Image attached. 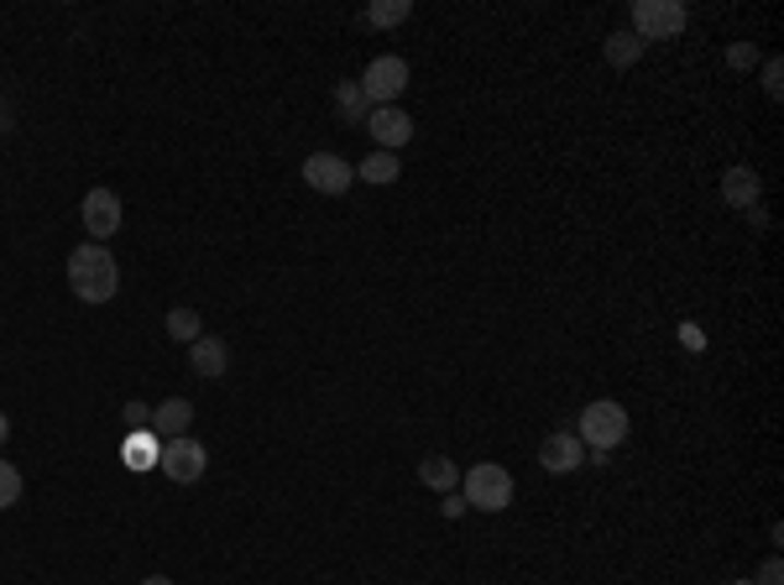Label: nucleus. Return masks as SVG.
Here are the masks:
<instances>
[{
	"mask_svg": "<svg viewBox=\"0 0 784 585\" xmlns=\"http://www.w3.org/2000/svg\"><path fill=\"white\" fill-rule=\"evenodd\" d=\"M419 481H424L429 492H455L460 487V466L445 460V455H429V460H419Z\"/></svg>",
	"mask_w": 784,
	"mask_h": 585,
	"instance_id": "f3484780",
	"label": "nucleus"
},
{
	"mask_svg": "<svg viewBox=\"0 0 784 585\" xmlns=\"http://www.w3.org/2000/svg\"><path fill=\"white\" fill-rule=\"evenodd\" d=\"M686 22H690L686 0H633V37H639L643 47L680 37Z\"/></svg>",
	"mask_w": 784,
	"mask_h": 585,
	"instance_id": "7ed1b4c3",
	"label": "nucleus"
},
{
	"mask_svg": "<svg viewBox=\"0 0 784 585\" xmlns=\"http://www.w3.org/2000/svg\"><path fill=\"white\" fill-rule=\"evenodd\" d=\"M157 470H163L173 487H194V481H204V470H210V449L199 445L194 434H184V440H163Z\"/></svg>",
	"mask_w": 784,
	"mask_h": 585,
	"instance_id": "39448f33",
	"label": "nucleus"
},
{
	"mask_svg": "<svg viewBox=\"0 0 784 585\" xmlns=\"http://www.w3.org/2000/svg\"><path fill=\"white\" fill-rule=\"evenodd\" d=\"M157 455H163V440H157L152 429H137V434L120 445V460H126L131 470H152L157 466Z\"/></svg>",
	"mask_w": 784,
	"mask_h": 585,
	"instance_id": "4468645a",
	"label": "nucleus"
},
{
	"mask_svg": "<svg viewBox=\"0 0 784 585\" xmlns=\"http://www.w3.org/2000/svg\"><path fill=\"white\" fill-rule=\"evenodd\" d=\"M142 585H173V581H167V575H147Z\"/></svg>",
	"mask_w": 784,
	"mask_h": 585,
	"instance_id": "cd10ccee",
	"label": "nucleus"
},
{
	"mask_svg": "<svg viewBox=\"0 0 784 585\" xmlns=\"http://www.w3.org/2000/svg\"><path fill=\"white\" fill-rule=\"evenodd\" d=\"M408 0H377V5H366V22L377 26V32H387V26H403L408 22Z\"/></svg>",
	"mask_w": 784,
	"mask_h": 585,
	"instance_id": "aec40b11",
	"label": "nucleus"
},
{
	"mask_svg": "<svg viewBox=\"0 0 784 585\" xmlns=\"http://www.w3.org/2000/svg\"><path fill=\"white\" fill-rule=\"evenodd\" d=\"M194 429V402L189 398H167L152 408V434L157 440H184Z\"/></svg>",
	"mask_w": 784,
	"mask_h": 585,
	"instance_id": "ddd939ff",
	"label": "nucleus"
},
{
	"mask_svg": "<svg viewBox=\"0 0 784 585\" xmlns=\"http://www.w3.org/2000/svg\"><path fill=\"white\" fill-rule=\"evenodd\" d=\"M539 466L549 476H571V470L586 466V445L575 440V434H549L545 445H539Z\"/></svg>",
	"mask_w": 784,
	"mask_h": 585,
	"instance_id": "f8f14e48",
	"label": "nucleus"
},
{
	"mask_svg": "<svg viewBox=\"0 0 784 585\" xmlns=\"http://www.w3.org/2000/svg\"><path fill=\"white\" fill-rule=\"evenodd\" d=\"M366 131H372V147L377 152H398L413 141V116L398 110V105H377L372 116H366Z\"/></svg>",
	"mask_w": 784,
	"mask_h": 585,
	"instance_id": "1a4fd4ad",
	"label": "nucleus"
},
{
	"mask_svg": "<svg viewBox=\"0 0 784 585\" xmlns=\"http://www.w3.org/2000/svg\"><path fill=\"white\" fill-rule=\"evenodd\" d=\"M398 173H403L398 152H377V147L356 163V178H366V184H398Z\"/></svg>",
	"mask_w": 784,
	"mask_h": 585,
	"instance_id": "dca6fc26",
	"label": "nucleus"
},
{
	"mask_svg": "<svg viewBox=\"0 0 784 585\" xmlns=\"http://www.w3.org/2000/svg\"><path fill=\"white\" fill-rule=\"evenodd\" d=\"M335 110L351 120V126H366V116H372V100L361 94L356 79H340V84H335Z\"/></svg>",
	"mask_w": 784,
	"mask_h": 585,
	"instance_id": "2eb2a0df",
	"label": "nucleus"
},
{
	"mask_svg": "<svg viewBox=\"0 0 784 585\" xmlns=\"http://www.w3.org/2000/svg\"><path fill=\"white\" fill-rule=\"evenodd\" d=\"M575 440L581 445H592V449H618L622 440H628V408L622 402H612V398H596V402H586L581 408V419H575Z\"/></svg>",
	"mask_w": 784,
	"mask_h": 585,
	"instance_id": "f03ea898",
	"label": "nucleus"
},
{
	"mask_svg": "<svg viewBox=\"0 0 784 585\" xmlns=\"http://www.w3.org/2000/svg\"><path fill=\"white\" fill-rule=\"evenodd\" d=\"M16 502H22V470L11 466V460H0V513L16 507Z\"/></svg>",
	"mask_w": 784,
	"mask_h": 585,
	"instance_id": "412c9836",
	"label": "nucleus"
},
{
	"mask_svg": "<svg viewBox=\"0 0 784 585\" xmlns=\"http://www.w3.org/2000/svg\"><path fill=\"white\" fill-rule=\"evenodd\" d=\"M680 340H686L690 351H701V346H706V340H701V329H695V325H686V329H680Z\"/></svg>",
	"mask_w": 784,
	"mask_h": 585,
	"instance_id": "393cba45",
	"label": "nucleus"
},
{
	"mask_svg": "<svg viewBox=\"0 0 784 585\" xmlns=\"http://www.w3.org/2000/svg\"><path fill=\"white\" fill-rule=\"evenodd\" d=\"M727 63H733V69H753V63H759V47H748V43H737L733 52H727Z\"/></svg>",
	"mask_w": 784,
	"mask_h": 585,
	"instance_id": "5701e85b",
	"label": "nucleus"
},
{
	"mask_svg": "<svg viewBox=\"0 0 784 585\" xmlns=\"http://www.w3.org/2000/svg\"><path fill=\"white\" fill-rule=\"evenodd\" d=\"M299 173H304V184H309L314 194H335V199L356 184V167L346 163L340 152H314V157H304Z\"/></svg>",
	"mask_w": 784,
	"mask_h": 585,
	"instance_id": "6e6552de",
	"label": "nucleus"
},
{
	"mask_svg": "<svg viewBox=\"0 0 784 585\" xmlns=\"http://www.w3.org/2000/svg\"><path fill=\"white\" fill-rule=\"evenodd\" d=\"M79 220H84L90 241H95V246H105V241L126 225V210H120L116 188H90V194H84V204H79Z\"/></svg>",
	"mask_w": 784,
	"mask_h": 585,
	"instance_id": "0eeeda50",
	"label": "nucleus"
},
{
	"mask_svg": "<svg viewBox=\"0 0 784 585\" xmlns=\"http://www.w3.org/2000/svg\"><path fill=\"white\" fill-rule=\"evenodd\" d=\"M759 581H763V585H780V560H769V564H763V575H759Z\"/></svg>",
	"mask_w": 784,
	"mask_h": 585,
	"instance_id": "a878e982",
	"label": "nucleus"
},
{
	"mask_svg": "<svg viewBox=\"0 0 784 585\" xmlns=\"http://www.w3.org/2000/svg\"><path fill=\"white\" fill-rule=\"evenodd\" d=\"M204 335V319H199V308H167V340H178V346H194Z\"/></svg>",
	"mask_w": 784,
	"mask_h": 585,
	"instance_id": "a211bd4d",
	"label": "nucleus"
},
{
	"mask_svg": "<svg viewBox=\"0 0 784 585\" xmlns=\"http://www.w3.org/2000/svg\"><path fill=\"white\" fill-rule=\"evenodd\" d=\"M780 79H784V63H780V58H774V63L763 69V90H769V100H780V90H784Z\"/></svg>",
	"mask_w": 784,
	"mask_h": 585,
	"instance_id": "b1692460",
	"label": "nucleus"
},
{
	"mask_svg": "<svg viewBox=\"0 0 784 585\" xmlns=\"http://www.w3.org/2000/svg\"><path fill=\"white\" fill-rule=\"evenodd\" d=\"M513 502V476L498 466V460H481V466L466 470V507L476 513H502Z\"/></svg>",
	"mask_w": 784,
	"mask_h": 585,
	"instance_id": "20e7f679",
	"label": "nucleus"
},
{
	"mask_svg": "<svg viewBox=\"0 0 784 585\" xmlns=\"http://www.w3.org/2000/svg\"><path fill=\"white\" fill-rule=\"evenodd\" d=\"M759 194H763V178H759V167H748V163L727 167V178H722V199H727L733 210L753 214V210H759Z\"/></svg>",
	"mask_w": 784,
	"mask_h": 585,
	"instance_id": "9b49d317",
	"label": "nucleus"
},
{
	"mask_svg": "<svg viewBox=\"0 0 784 585\" xmlns=\"http://www.w3.org/2000/svg\"><path fill=\"white\" fill-rule=\"evenodd\" d=\"M189 366L199 382H220V376L231 372V346H225L220 335H199L189 346Z\"/></svg>",
	"mask_w": 784,
	"mask_h": 585,
	"instance_id": "9d476101",
	"label": "nucleus"
},
{
	"mask_svg": "<svg viewBox=\"0 0 784 585\" xmlns=\"http://www.w3.org/2000/svg\"><path fill=\"white\" fill-rule=\"evenodd\" d=\"M5 440H11V419L0 413V445H5Z\"/></svg>",
	"mask_w": 784,
	"mask_h": 585,
	"instance_id": "bb28decb",
	"label": "nucleus"
},
{
	"mask_svg": "<svg viewBox=\"0 0 784 585\" xmlns=\"http://www.w3.org/2000/svg\"><path fill=\"white\" fill-rule=\"evenodd\" d=\"M120 419H126V429H131V434H137V429H152V408H147V402H126V413H120Z\"/></svg>",
	"mask_w": 784,
	"mask_h": 585,
	"instance_id": "4be33fe9",
	"label": "nucleus"
},
{
	"mask_svg": "<svg viewBox=\"0 0 784 585\" xmlns=\"http://www.w3.org/2000/svg\"><path fill=\"white\" fill-rule=\"evenodd\" d=\"M356 84H361V94L372 100V110H377V105H398L403 90H408V63L403 58H393V52H387V58H372Z\"/></svg>",
	"mask_w": 784,
	"mask_h": 585,
	"instance_id": "423d86ee",
	"label": "nucleus"
},
{
	"mask_svg": "<svg viewBox=\"0 0 784 585\" xmlns=\"http://www.w3.org/2000/svg\"><path fill=\"white\" fill-rule=\"evenodd\" d=\"M639 58H643V43L633 32H612V37H607V63H612V69H633Z\"/></svg>",
	"mask_w": 784,
	"mask_h": 585,
	"instance_id": "6ab92c4d",
	"label": "nucleus"
},
{
	"mask_svg": "<svg viewBox=\"0 0 784 585\" xmlns=\"http://www.w3.org/2000/svg\"><path fill=\"white\" fill-rule=\"evenodd\" d=\"M69 288L79 304H110L120 293V261L95 241L79 246V251H69Z\"/></svg>",
	"mask_w": 784,
	"mask_h": 585,
	"instance_id": "f257e3e1",
	"label": "nucleus"
}]
</instances>
